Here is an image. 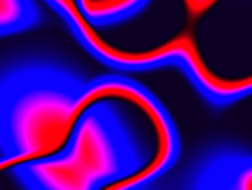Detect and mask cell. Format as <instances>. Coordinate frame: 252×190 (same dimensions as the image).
I'll return each mask as SVG.
<instances>
[{
  "label": "cell",
  "instance_id": "cell-3",
  "mask_svg": "<svg viewBox=\"0 0 252 190\" xmlns=\"http://www.w3.org/2000/svg\"><path fill=\"white\" fill-rule=\"evenodd\" d=\"M252 158L238 151L217 152L195 171L190 190H251Z\"/></svg>",
  "mask_w": 252,
  "mask_h": 190
},
{
  "label": "cell",
  "instance_id": "cell-4",
  "mask_svg": "<svg viewBox=\"0 0 252 190\" xmlns=\"http://www.w3.org/2000/svg\"><path fill=\"white\" fill-rule=\"evenodd\" d=\"M38 21V9L32 0H0V37L31 28Z\"/></svg>",
  "mask_w": 252,
  "mask_h": 190
},
{
  "label": "cell",
  "instance_id": "cell-1",
  "mask_svg": "<svg viewBox=\"0 0 252 190\" xmlns=\"http://www.w3.org/2000/svg\"><path fill=\"white\" fill-rule=\"evenodd\" d=\"M180 149L170 114L139 84L92 106L59 154L32 162L0 155V190H146L176 165Z\"/></svg>",
  "mask_w": 252,
  "mask_h": 190
},
{
  "label": "cell",
  "instance_id": "cell-2",
  "mask_svg": "<svg viewBox=\"0 0 252 190\" xmlns=\"http://www.w3.org/2000/svg\"><path fill=\"white\" fill-rule=\"evenodd\" d=\"M74 37L86 31L117 27L137 16L151 0H44Z\"/></svg>",
  "mask_w": 252,
  "mask_h": 190
}]
</instances>
